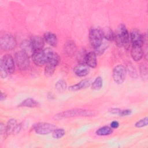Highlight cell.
Wrapping results in <instances>:
<instances>
[{"instance_id":"obj_8","label":"cell","mask_w":148,"mask_h":148,"mask_svg":"<svg viewBox=\"0 0 148 148\" xmlns=\"http://www.w3.org/2000/svg\"><path fill=\"white\" fill-rule=\"evenodd\" d=\"M56 128V127L54 124L49 123H39L34 127L35 132L42 135H47L52 132Z\"/></svg>"},{"instance_id":"obj_35","label":"cell","mask_w":148,"mask_h":148,"mask_svg":"<svg viewBox=\"0 0 148 148\" xmlns=\"http://www.w3.org/2000/svg\"><path fill=\"white\" fill-rule=\"evenodd\" d=\"M119 126V123L117 121H113L110 123V127L112 128H117Z\"/></svg>"},{"instance_id":"obj_3","label":"cell","mask_w":148,"mask_h":148,"mask_svg":"<svg viewBox=\"0 0 148 148\" xmlns=\"http://www.w3.org/2000/svg\"><path fill=\"white\" fill-rule=\"evenodd\" d=\"M115 42L119 47L124 46L125 47H129L130 44V35L125 26L123 24H121L117 31L116 34H114Z\"/></svg>"},{"instance_id":"obj_29","label":"cell","mask_w":148,"mask_h":148,"mask_svg":"<svg viewBox=\"0 0 148 148\" xmlns=\"http://www.w3.org/2000/svg\"><path fill=\"white\" fill-rule=\"evenodd\" d=\"M86 54H87V53H86L84 50H81L79 52V53L77 57V60H78L79 64H85V58H86Z\"/></svg>"},{"instance_id":"obj_18","label":"cell","mask_w":148,"mask_h":148,"mask_svg":"<svg viewBox=\"0 0 148 148\" xmlns=\"http://www.w3.org/2000/svg\"><path fill=\"white\" fill-rule=\"evenodd\" d=\"M76 51V47L75 43L71 40L66 42L64 45V52L69 56H72L75 54Z\"/></svg>"},{"instance_id":"obj_23","label":"cell","mask_w":148,"mask_h":148,"mask_svg":"<svg viewBox=\"0 0 148 148\" xmlns=\"http://www.w3.org/2000/svg\"><path fill=\"white\" fill-rule=\"evenodd\" d=\"M66 83L63 79L59 80L55 84L56 89L60 92H64L66 89Z\"/></svg>"},{"instance_id":"obj_20","label":"cell","mask_w":148,"mask_h":148,"mask_svg":"<svg viewBox=\"0 0 148 148\" xmlns=\"http://www.w3.org/2000/svg\"><path fill=\"white\" fill-rule=\"evenodd\" d=\"M38 106V103L36 101L32 98H27L24 100L20 105V107H28V108H35Z\"/></svg>"},{"instance_id":"obj_6","label":"cell","mask_w":148,"mask_h":148,"mask_svg":"<svg viewBox=\"0 0 148 148\" xmlns=\"http://www.w3.org/2000/svg\"><path fill=\"white\" fill-rule=\"evenodd\" d=\"M15 38L10 34H6L2 36L0 40V46L2 50L9 51L13 50L16 46Z\"/></svg>"},{"instance_id":"obj_1","label":"cell","mask_w":148,"mask_h":148,"mask_svg":"<svg viewBox=\"0 0 148 148\" xmlns=\"http://www.w3.org/2000/svg\"><path fill=\"white\" fill-rule=\"evenodd\" d=\"M54 52L50 48H46L39 51L34 52L32 58L35 64L42 66L47 64L51 58Z\"/></svg>"},{"instance_id":"obj_15","label":"cell","mask_w":148,"mask_h":148,"mask_svg":"<svg viewBox=\"0 0 148 148\" xmlns=\"http://www.w3.org/2000/svg\"><path fill=\"white\" fill-rule=\"evenodd\" d=\"M90 84H91V80L90 79H84L80 81L78 83L69 87V90L72 91H76L86 88L90 86Z\"/></svg>"},{"instance_id":"obj_34","label":"cell","mask_w":148,"mask_h":148,"mask_svg":"<svg viewBox=\"0 0 148 148\" xmlns=\"http://www.w3.org/2000/svg\"><path fill=\"white\" fill-rule=\"evenodd\" d=\"M121 109H118V108H112L110 110V112L112 114H117L119 115Z\"/></svg>"},{"instance_id":"obj_28","label":"cell","mask_w":148,"mask_h":148,"mask_svg":"<svg viewBox=\"0 0 148 148\" xmlns=\"http://www.w3.org/2000/svg\"><path fill=\"white\" fill-rule=\"evenodd\" d=\"M147 125V117L139 120L135 124V127L137 128H142V127L146 126Z\"/></svg>"},{"instance_id":"obj_12","label":"cell","mask_w":148,"mask_h":148,"mask_svg":"<svg viewBox=\"0 0 148 148\" xmlns=\"http://www.w3.org/2000/svg\"><path fill=\"white\" fill-rule=\"evenodd\" d=\"M89 67L84 64H79L73 69V72L76 75L79 77H83L87 75L90 72Z\"/></svg>"},{"instance_id":"obj_13","label":"cell","mask_w":148,"mask_h":148,"mask_svg":"<svg viewBox=\"0 0 148 148\" xmlns=\"http://www.w3.org/2000/svg\"><path fill=\"white\" fill-rule=\"evenodd\" d=\"M20 128V125L17 124V121L15 119H10L8 121L6 125L8 135L12 133L16 134L19 132Z\"/></svg>"},{"instance_id":"obj_30","label":"cell","mask_w":148,"mask_h":148,"mask_svg":"<svg viewBox=\"0 0 148 148\" xmlns=\"http://www.w3.org/2000/svg\"><path fill=\"white\" fill-rule=\"evenodd\" d=\"M140 75L142 78L143 79H146L147 76V67L146 65L142 64L140 66Z\"/></svg>"},{"instance_id":"obj_2","label":"cell","mask_w":148,"mask_h":148,"mask_svg":"<svg viewBox=\"0 0 148 148\" xmlns=\"http://www.w3.org/2000/svg\"><path fill=\"white\" fill-rule=\"evenodd\" d=\"M94 114V112L82 109H73L64 111L54 116V119L60 120L76 116H91Z\"/></svg>"},{"instance_id":"obj_4","label":"cell","mask_w":148,"mask_h":148,"mask_svg":"<svg viewBox=\"0 0 148 148\" xmlns=\"http://www.w3.org/2000/svg\"><path fill=\"white\" fill-rule=\"evenodd\" d=\"M103 35L101 29L92 28L90 31L89 39L91 46L95 49L99 48L102 43Z\"/></svg>"},{"instance_id":"obj_33","label":"cell","mask_w":148,"mask_h":148,"mask_svg":"<svg viewBox=\"0 0 148 148\" xmlns=\"http://www.w3.org/2000/svg\"><path fill=\"white\" fill-rule=\"evenodd\" d=\"M127 70L128 71V72H129L130 74H131V76L132 75V76H133V77H135V75H136V71H135V69H134L132 66H131L128 67V68H127Z\"/></svg>"},{"instance_id":"obj_21","label":"cell","mask_w":148,"mask_h":148,"mask_svg":"<svg viewBox=\"0 0 148 148\" xmlns=\"http://www.w3.org/2000/svg\"><path fill=\"white\" fill-rule=\"evenodd\" d=\"M113 132V130L108 126H103L98 128L96 131V134L99 136H106L110 135Z\"/></svg>"},{"instance_id":"obj_14","label":"cell","mask_w":148,"mask_h":148,"mask_svg":"<svg viewBox=\"0 0 148 148\" xmlns=\"http://www.w3.org/2000/svg\"><path fill=\"white\" fill-rule=\"evenodd\" d=\"M85 64L90 68H95L97 65V56L94 52L91 51L87 53L85 58Z\"/></svg>"},{"instance_id":"obj_24","label":"cell","mask_w":148,"mask_h":148,"mask_svg":"<svg viewBox=\"0 0 148 148\" xmlns=\"http://www.w3.org/2000/svg\"><path fill=\"white\" fill-rule=\"evenodd\" d=\"M103 85V80L101 77H97L93 82L91 86V88L94 90H100Z\"/></svg>"},{"instance_id":"obj_32","label":"cell","mask_w":148,"mask_h":148,"mask_svg":"<svg viewBox=\"0 0 148 148\" xmlns=\"http://www.w3.org/2000/svg\"><path fill=\"white\" fill-rule=\"evenodd\" d=\"M0 132H1V135H8L7 134V130H6V126H5L3 124H1V127H0Z\"/></svg>"},{"instance_id":"obj_27","label":"cell","mask_w":148,"mask_h":148,"mask_svg":"<svg viewBox=\"0 0 148 148\" xmlns=\"http://www.w3.org/2000/svg\"><path fill=\"white\" fill-rule=\"evenodd\" d=\"M8 71L5 67L2 59L0 61V74L2 78H5L8 76Z\"/></svg>"},{"instance_id":"obj_11","label":"cell","mask_w":148,"mask_h":148,"mask_svg":"<svg viewBox=\"0 0 148 148\" xmlns=\"http://www.w3.org/2000/svg\"><path fill=\"white\" fill-rule=\"evenodd\" d=\"M31 42L34 52L43 50L44 47V40L40 36H33L31 38Z\"/></svg>"},{"instance_id":"obj_31","label":"cell","mask_w":148,"mask_h":148,"mask_svg":"<svg viewBox=\"0 0 148 148\" xmlns=\"http://www.w3.org/2000/svg\"><path fill=\"white\" fill-rule=\"evenodd\" d=\"M132 113V110L130 109H125V110H120L119 116H128L130 115Z\"/></svg>"},{"instance_id":"obj_19","label":"cell","mask_w":148,"mask_h":148,"mask_svg":"<svg viewBox=\"0 0 148 148\" xmlns=\"http://www.w3.org/2000/svg\"><path fill=\"white\" fill-rule=\"evenodd\" d=\"M20 46L21 48V50L24 51L28 56L30 54H33L34 51L31 41H28L27 40H23L22 41Z\"/></svg>"},{"instance_id":"obj_5","label":"cell","mask_w":148,"mask_h":148,"mask_svg":"<svg viewBox=\"0 0 148 148\" xmlns=\"http://www.w3.org/2000/svg\"><path fill=\"white\" fill-rule=\"evenodd\" d=\"M15 61L18 69L26 70L29 66L28 56L23 51H18L15 54Z\"/></svg>"},{"instance_id":"obj_25","label":"cell","mask_w":148,"mask_h":148,"mask_svg":"<svg viewBox=\"0 0 148 148\" xmlns=\"http://www.w3.org/2000/svg\"><path fill=\"white\" fill-rule=\"evenodd\" d=\"M55 68H56V66L49 64H46V65L45 68V71H44L45 75L47 77L51 76L55 71Z\"/></svg>"},{"instance_id":"obj_16","label":"cell","mask_w":148,"mask_h":148,"mask_svg":"<svg viewBox=\"0 0 148 148\" xmlns=\"http://www.w3.org/2000/svg\"><path fill=\"white\" fill-rule=\"evenodd\" d=\"M131 55L132 59L135 61H138L140 60L143 56V50L142 47L139 46H133L131 49Z\"/></svg>"},{"instance_id":"obj_7","label":"cell","mask_w":148,"mask_h":148,"mask_svg":"<svg viewBox=\"0 0 148 148\" xmlns=\"http://www.w3.org/2000/svg\"><path fill=\"white\" fill-rule=\"evenodd\" d=\"M127 69L122 65L116 66L113 70V78L118 84H122L125 79Z\"/></svg>"},{"instance_id":"obj_26","label":"cell","mask_w":148,"mask_h":148,"mask_svg":"<svg viewBox=\"0 0 148 148\" xmlns=\"http://www.w3.org/2000/svg\"><path fill=\"white\" fill-rule=\"evenodd\" d=\"M65 134V132L62 128H56L52 132V136L55 139H60L64 136Z\"/></svg>"},{"instance_id":"obj_22","label":"cell","mask_w":148,"mask_h":148,"mask_svg":"<svg viewBox=\"0 0 148 148\" xmlns=\"http://www.w3.org/2000/svg\"><path fill=\"white\" fill-rule=\"evenodd\" d=\"M102 31L103 38H105L108 40H113L114 38V34L112 31V30L108 28V27H105L104 28Z\"/></svg>"},{"instance_id":"obj_17","label":"cell","mask_w":148,"mask_h":148,"mask_svg":"<svg viewBox=\"0 0 148 148\" xmlns=\"http://www.w3.org/2000/svg\"><path fill=\"white\" fill-rule=\"evenodd\" d=\"M44 39L49 45L53 47H56L57 45L58 40L57 36L52 32H46L44 34Z\"/></svg>"},{"instance_id":"obj_36","label":"cell","mask_w":148,"mask_h":148,"mask_svg":"<svg viewBox=\"0 0 148 148\" xmlns=\"http://www.w3.org/2000/svg\"><path fill=\"white\" fill-rule=\"evenodd\" d=\"M6 94H5V93H3V92H2L1 94V101L4 100V99L6 98Z\"/></svg>"},{"instance_id":"obj_9","label":"cell","mask_w":148,"mask_h":148,"mask_svg":"<svg viewBox=\"0 0 148 148\" xmlns=\"http://www.w3.org/2000/svg\"><path fill=\"white\" fill-rule=\"evenodd\" d=\"M130 40L133 46L142 47L144 43V38L143 35L136 29L133 30L130 34Z\"/></svg>"},{"instance_id":"obj_10","label":"cell","mask_w":148,"mask_h":148,"mask_svg":"<svg viewBox=\"0 0 148 148\" xmlns=\"http://www.w3.org/2000/svg\"><path fill=\"white\" fill-rule=\"evenodd\" d=\"M2 60L8 72L10 74L13 73L14 71L15 66L14 61L12 56L10 54H6L3 57Z\"/></svg>"}]
</instances>
